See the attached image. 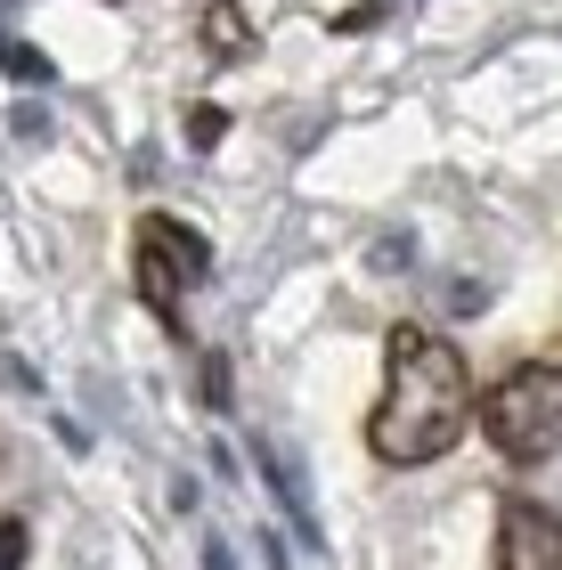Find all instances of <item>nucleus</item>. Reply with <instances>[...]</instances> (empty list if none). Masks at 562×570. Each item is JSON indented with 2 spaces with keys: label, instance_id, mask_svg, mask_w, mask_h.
I'll use <instances>...</instances> for the list:
<instances>
[{
  "label": "nucleus",
  "instance_id": "4",
  "mask_svg": "<svg viewBox=\"0 0 562 570\" xmlns=\"http://www.w3.org/2000/svg\"><path fill=\"white\" fill-rule=\"evenodd\" d=\"M490 570H562V513L539 505V498H505Z\"/></svg>",
  "mask_w": 562,
  "mask_h": 570
},
{
  "label": "nucleus",
  "instance_id": "1",
  "mask_svg": "<svg viewBox=\"0 0 562 570\" xmlns=\"http://www.w3.org/2000/svg\"><path fill=\"white\" fill-rule=\"evenodd\" d=\"M465 432H473V375L456 343L400 318L383 334V400L367 416V456L392 473H416V464H441Z\"/></svg>",
  "mask_w": 562,
  "mask_h": 570
},
{
  "label": "nucleus",
  "instance_id": "2",
  "mask_svg": "<svg viewBox=\"0 0 562 570\" xmlns=\"http://www.w3.org/2000/svg\"><path fill=\"white\" fill-rule=\"evenodd\" d=\"M473 416H481V440L505 464H522V473L554 464L562 456V358H522Z\"/></svg>",
  "mask_w": 562,
  "mask_h": 570
},
{
  "label": "nucleus",
  "instance_id": "5",
  "mask_svg": "<svg viewBox=\"0 0 562 570\" xmlns=\"http://www.w3.org/2000/svg\"><path fill=\"white\" fill-rule=\"evenodd\" d=\"M196 33H204V58H213V66H237V58H253V17L237 9V0H213Z\"/></svg>",
  "mask_w": 562,
  "mask_h": 570
},
{
  "label": "nucleus",
  "instance_id": "7",
  "mask_svg": "<svg viewBox=\"0 0 562 570\" xmlns=\"http://www.w3.org/2000/svg\"><path fill=\"white\" fill-rule=\"evenodd\" d=\"M220 139H228V115L220 107H196L188 115V147H220Z\"/></svg>",
  "mask_w": 562,
  "mask_h": 570
},
{
  "label": "nucleus",
  "instance_id": "6",
  "mask_svg": "<svg viewBox=\"0 0 562 570\" xmlns=\"http://www.w3.org/2000/svg\"><path fill=\"white\" fill-rule=\"evenodd\" d=\"M0 66H9L17 82H49V58H33L24 41H0Z\"/></svg>",
  "mask_w": 562,
  "mask_h": 570
},
{
  "label": "nucleus",
  "instance_id": "3",
  "mask_svg": "<svg viewBox=\"0 0 562 570\" xmlns=\"http://www.w3.org/2000/svg\"><path fill=\"white\" fill-rule=\"evenodd\" d=\"M131 277H139V302L156 309V318H164L171 334H180V294L213 277V245H204L188 220H171V213H147V220H139Z\"/></svg>",
  "mask_w": 562,
  "mask_h": 570
}]
</instances>
